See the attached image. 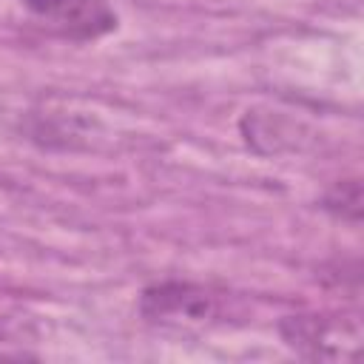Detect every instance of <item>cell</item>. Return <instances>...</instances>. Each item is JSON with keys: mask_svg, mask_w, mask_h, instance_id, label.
Masks as SVG:
<instances>
[{"mask_svg": "<svg viewBox=\"0 0 364 364\" xmlns=\"http://www.w3.org/2000/svg\"><path fill=\"white\" fill-rule=\"evenodd\" d=\"M139 316L159 330L193 333L208 330L225 318L222 296L193 282H156L139 296Z\"/></svg>", "mask_w": 364, "mask_h": 364, "instance_id": "6da1fadb", "label": "cell"}, {"mask_svg": "<svg viewBox=\"0 0 364 364\" xmlns=\"http://www.w3.org/2000/svg\"><path fill=\"white\" fill-rule=\"evenodd\" d=\"M23 9L51 34L88 43L117 28V11L108 0H20Z\"/></svg>", "mask_w": 364, "mask_h": 364, "instance_id": "7a4b0ae2", "label": "cell"}, {"mask_svg": "<svg viewBox=\"0 0 364 364\" xmlns=\"http://www.w3.org/2000/svg\"><path fill=\"white\" fill-rule=\"evenodd\" d=\"M282 338L287 347H293L299 355L307 358H347L355 355V347L336 341L338 330L324 316H287L282 321Z\"/></svg>", "mask_w": 364, "mask_h": 364, "instance_id": "3957f363", "label": "cell"}]
</instances>
